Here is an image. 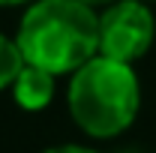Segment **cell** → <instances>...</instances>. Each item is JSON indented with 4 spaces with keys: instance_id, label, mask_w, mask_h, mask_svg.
Wrapping results in <instances>:
<instances>
[{
    "instance_id": "7",
    "label": "cell",
    "mask_w": 156,
    "mask_h": 153,
    "mask_svg": "<svg viewBox=\"0 0 156 153\" xmlns=\"http://www.w3.org/2000/svg\"><path fill=\"white\" fill-rule=\"evenodd\" d=\"M78 3H84V6H90V9H105V6H108V3H114V0H78Z\"/></svg>"
},
{
    "instance_id": "3",
    "label": "cell",
    "mask_w": 156,
    "mask_h": 153,
    "mask_svg": "<svg viewBox=\"0 0 156 153\" xmlns=\"http://www.w3.org/2000/svg\"><path fill=\"white\" fill-rule=\"evenodd\" d=\"M156 42V15L144 0H114L99 9V54L132 63L144 57Z\"/></svg>"
},
{
    "instance_id": "2",
    "label": "cell",
    "mask_w": 156,
    "mask_h": 153,
    "mask_svg": "<svg viewBox=\"0 0 156 153\" xmlns=\"http://www.w3.org/2000/svg\"><path fill=\"white\" fill-rule=\"evenodd\" d=\"M66 108L87 138L111 141L123 135L141 111V81L135 66L96 54L69 75Z\"/></svg>"
},
{
    "instance_id": "9",
    "label": "cell",
    "mask_w": 156,
    "mask_h": 153,
    "mask_svg": "<svg viewBox=\"0 0 156 153\" xmlns=\"http://www.w3.org/2000/svg\"><path fill=\"white\" fill-rule=\"evenodd\" d=\"M144 3H156V0H144Z\"/></svg>"
},
{
    "instance_id": "1",
    "label": "cell",
    "mask_w": 156,
    "mask_h": 153,
    "mask_svg": "<svg viewBox=\"0 0 156 153\" xmlns=\"http://www.w3.org/2000/svg\"><path fill=\"white\" fill-rule=\"evenodd\" d=\"M27 63L54 75H72L99 54V12L78 0H33L15 33Z\"/></svg>"
},
{
    "instance_id": "8",
    "label": "cell",
    "mask_w": 156,
    "mask_h": 153,
    "mask_svg": "<svg viewBox=\"0 0 156 153\" xmlns=\"http://www.w3.org/2000/svg\"><path fill=\"white\" fill-rule=\"evenodd\" d=\"M33 0H0V9H9V6H27Z\"/></svg>"
},
{
    "instance_id": "4",
    "label": "cell",
    "mask_w": 156,
    "mask_h": 153,
    "mask_svg": "<svg viewBox=\"0 0 156 153\" xmlns=\"http://www.w3.org/2000/svg\"><path fill=\"white\" fill-rule=\"evenodd\" d=\"M9 93H12V102L21 111H27V114L45 111L57 96V75L42 69V66L24 63V69L18 72V78L9 87Z\"/></svg>"
},
{
    "instance_id": "6",
    "label": "cell",
    "mask_w": 156,
    "mask_h": 153,
    "mask_svg": "<svg viewBox=\"0 0 156 153\" xmlns=\"http://www.w3.org/2000/svg\"><path fill=\"white\" fill-rule=\"evenodd\" d=\"M42 153H99L87 144H54V147H45Z\"/></svg>"
},
{
    "instance_id": "5",
    "label": "cell",
    "mask_w": 156,
    "mask_h": 153,
    "mask_svg": "<svg viewBox=\"0 0 156 153\" xmlns=\"http://www.w3.org/2000/svg\"><path fill=\"white\" fill-rule=\"evenodd\" d=\"M24 54H21L15 36L0 33V90H9L12 81L18 78V72L24 69Z\"/></svg>"
}]
</instances>
